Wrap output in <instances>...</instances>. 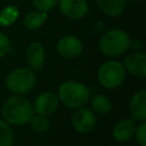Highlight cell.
<instances>
[{"mask_svg": "<svg viewBox=\"0 0 146 146\" xmlns=\"http://www.w3.org/2000/svg\"><path fill=\"white\" fill-rule=\"evenodd\" d=\"M5 121L10 125H24L34 114L31 102L21 95L11 96L5 100L1 108Z\"/></svg>", "mask_w": 146, "mask_h": 146, "instance_id": "cell-1", "label": "cell"}, {"mask_svg": "<svg viewBox=\"0 0 146 146\" xmlns=\"http://www.w3.org/2000/svg\"><path fill=\"white\" fill-rule=\"evenodd\" d=\"M59 102L72 110H78L87 105L90 99V90L81 82L65 81L58 88Z\"/></svg>", "mask_w": 146, "mask_h": 146, "instance_id": "cell-2", "label": "cell"}, {"mask_svg": "<svg viewBox=\"0 0 146 146\" xmlns=\"http://www.w3.org/2000/svg\"><path fill=\"white\" fill-rule=\"evenodd\" d=\"M130 38L121 29H111L106 31L99 40L100 51L108 57H116L129 49Z\"/></svg>", "mask_w": 146, "mask_h": 146, "instance_id": "cell-3", "label": "cell"}, {"mask_svg": "<svg viewBox=\"0 0 146 146\" xmlns=\"http://www.w3.org/2000/svg\"><path fill=\"white\" fill-rule=\"evenodd\" d=\"M34 71L27 67H19L11 71L6 78V86L9 91L16 95L27 94L35 86Z\"/></svg>", "mask_w": 146, "mask_h": 146, "instance_id": "cell-4", "label": "cell"}, {"mask_svg": "<svg viewBox=\"0 0 146 146\" xmlns=\"http://www.w3.org/2000/svg\"><path fill=\"white\" fill-rule=\"evenodd\" d=\"M125 78V70L117 60H107L103 63L97 72V79L105 89L117 88Z\"/></svg>", "mask_w": 146, "mask_h": 146, "instance_id": "cell-5", "label": "cell"}, {"mask_svg": "<svg viewBox=\"0 0 146 146\" xmlns=\"http://www.w3.org/2000/svg\"><path fill=\"white\" fill-rule=\"evenodd\" d=\"M96 116L94 112L84 106L78 108L76 112L73 114L72 124L74 129L80 133H89L96 125Z\"/></svg>", "mask_w": 146, "mask_h": 146, "instance_id": "cell-6", "label": "cell"}, {"mask_svg": "<svg viewBox=\"0 0 146 146\" xmlns=\"http://www.w3.org/2000/svg\"><path fill=\"white\" fill-rule=\"evenodd\" d=\"M59 10L71 19H80L88 14L89 5L87 0H58Z\"/></svg>", "mask_w": 146, "mask_h": 146, "instance_id": "cell-7", "label": "cell"}, {"mask_svg": "<svg viewBox=\"0 0 146 146\" xmlns=\"http://www.w3.org/2000/svg\"><path fill=\"white\" fill-rule=\"evenodd\" d=\"M83 46L79 38L74 35H64L57 42L58 54L67 59L75 58L82 52Z\"/></svg>", "mask_w": 146, "mask_h": 146, "instance_id": "cell-8", "label": "cell"}, {"mask_svg": "<svg viewBox=\"0 0 146 146\" xmlns=\"http://www.w3.org/2000/svg\"><path fill=\"white\" fill-rule=\"evenodd\" d=\"M58 104H59V99L57 95L50 91H44L39 94L34 99L33 110L36 112V114L48 116L57 110Z\"/></svg>", "mask_w": 146, "mask_h": 146, "instance_id": "cell-9", "label": "cell"}, {"mask_svg": "<svg viewBox=\"0 0 146 146\" xmlns=\"http://www.w3.org/2000/svg\"><path fill=\"white\" fill-rule=\"evenodd\" d=\"M25 56H26L27 65L31 70L33 71L41 70L46 59V51H44L43 44L38 41L30 43L26 48Z\"/></svg>", "mask_w": 146, "mask_h": 146, "instance_id": "cell-10", "label": "cell"}, {"mask_svg": "<svg viewBox=\"0 0 146 146\" xmlns=\"http://www.w3.org/2000/svg\"><path fill=\"white\" fill-rule=\"evenodd\" d=\"M124 70L139 78L146 76V55L144 52H131L124 58L122 64Z\"/></svg>", "mask_w": 146, "mask_h": 146, "instance_id": "cell-11", "label": "cell"}, {"mask_svg": "<svg viewBox=\"0 0 146 146\" xmlns=\"http://www.w3.org/2000/svg\"><path fill=\"white\" fill-rule=\"evenodd\" d=\"M130 114L131 119L136 122H143L146 120V90L140 89L133 94L130 100Z\"/></svg>", "mask_w": 146, "mask_h": 146, "instance_id": "cell-12", "label": "cell"}, {"mask_svg": "<svg viewBox=\"0 0 146 146\" xmlns=\"http://www.w3.org/2000/svg\"><path fill=\"white\" fill-rule=\"evenodd\" d=\"M136 121L132 119H123L119 121L113 128V138L119 143L128 141L135 133L136 130Z\"/></svg>", "mask_w": 146, "mask_h": 146, "instance_id": "cell-13", "label": "cell"}, {"mask_svg": "<svg viewBox=\"0 0 146 146\" xmlns=\"http://www.w3.org/2000/svg\"><path fill=\"white\" fill-rule=\"evenodd\" d=\"M97 5L106 16L117 17L124 11L127 0H97Z\"/></svg>", "mask_w": 146, "mask_h": 146, "instance_id": "cell-14", "label": "cell"}, {"mask_svg": "<svg viewBox=\"0 0 146 146\" xmlns=\"http://www.w3.org/2000/svg\"><path fill=\"white\" fill-rule=\"evenodd\" d=\"M89 102L91 104L92 111L99 115H105L112 110V102L105 95H100V94L94 95L89 99Z\"/></svg>", "mask_w": 146, "mask_h": 146, "instance_id": "cell-15", "label": "cell"}, {"mask_svg": "<svg viewBox=\"0 0 146 146\" xmlns=\"http://www.w3.org/2000/svg\"><path fill=\"white\" fill-rule=\"evenodd\" d=\"M46 19H47V13L35 10V11H31L24 16L23 25L27 30H38L43 25Z\"/></svg>", "mask_w": 146, "mask_h": 146, "instance_id": "cell-16", "label": "cell"}, {"mask_svg": "<svg viewBox=\"0 0 146 146\" xmlns=\"http://www.w3.org/2000/svg\"><path fill=\"white\" fill-rule=\"evenodd\" d=\"M19 10L15 6H8L5 7L0 11V25L1 26H9L16 22L18 18Z\"/></svg>", "mask_w": 146, "mask_h": 146, "instance_id": "cell-17", "label": "cell"}, {"mask_svg": "<svg viewBox=\"0 0 146 146\" xmlns=\"http://www.w3.org/2000/svg\"><path fill=\"white\" fill-rule=\"evenodd\" d=\"M14 132L5 120H0V146H13Z\"/></svg>", "mask_w": 146, "mask_h": 146, "instance_id": "cell-18", "label": "cell"}, {"mask_svg": "<svg viewBox=\"0 0 146 146\" xmlns=\"http://www.w3.org/2000/svg\"><path fill=\"white\" fill-rule=\"evenodd\" d=\"M29 122L31 124L32 130L34 132H38V133L44 132L49 128V124H50L49 123V120L47 119V116L41 115V114H36V115L33 114V116L31 117V120Z\"/></svg>", "mask_w": 146, "mask_h": 146, "instance_id": "cell-19", "label": "cell"}, {"mask_svg": "<svg viewBox=\"0 0 146 146\" xmlns=\"http://www.w3.org/2000/svg\"><path fill=\"white\" fill-rule=\"evenodd\" d=\"M32 1H33V6L36 8V10L43 11V13L51 10L58 2V0H32Z\"/></svg>", "mask_w": 146, "mask_h": 146, "instance_id": "cell-20", "label": "cell"}, {"mask_svg": "<svg viewBox=\"0 0 146 146\" xmlns=\"http://www.w3.org/2000/svg\"><path fill=\"white\" fill-rule=\"evenodd\" d=\"M133 135L136 136V141L139 146H146V123L145 121L140 122V124L136 127Z\"/></svg>", "mask_w": 146, "mask_h": 146, "instance_id": "cell-21", "label": "cell"}, {"mask_svg": "<svg viewBox=\"0 0 146 146\" xmlns=\"http://www.w3.org/2000/svg\"><path fill=\"white\" fill-rule=\"evenodd\" d=\"M10 50V41L9 38L0 32V58L6 56Z\"/></svg>", "mask_w": 146, "mask_h": 146, "instance_id": "cell-22", "label": "cell"}, {"mask_svg": "<svg viewBox=\"0 0 146 146\" xmlns=\"http://www.w3.org/2000/svg\"><path fill=\"white\" fill-rule=\"evenodd\" d=\"M129 48L133 49V50H140L143 48V42L140 40H137V39H133V40H130L129 42Z\"/></svg>", "mask_w": 146, "mask_h": 146, "instance_id": "cell-23", "label": "cell"}]
</instances>
